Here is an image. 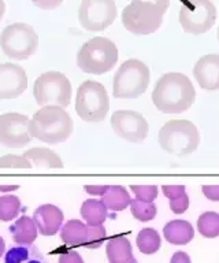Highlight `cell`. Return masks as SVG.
Segmentation results:
<instances>
[{
    "mask_svg": "<svg viewBox=\"0 0 219 263\" xmlns=\"http://www.w3.org/2000/svg\"><path fill=\"white\" fill-rule=\"evenodd\" d=\"M196 99L193 84L185 74L162 76L152 92V102L163 114H181L189 110Z\"/></svg>",
    "mask_w": 219,
    "mask_h": 263,
    "instance_id": "1",
    "label": "cell"
},
{
    "mask_svg": "<svg viewBox=\"0 0 219 263\" xmlns=\"http://www.w3.org/2000/svg\"><path fill=\"white\" fill-rule=\"evenodd\" d=\"M73 119L61 106H44L29 122L30 136L47 144L66 141L73 133Z\"/></svg>",
    "mask_w": 219,
    "mask_h": 263,
    "instance_id": "2",
    "label": "cell"
},
{
    "mask_svg": "<svg viewBox=\"0 0 219 263\" xmlns=\"http://www.w3.org/2000/svg\"><path fill=\"white\" fill-rule=\"evenodd\" d=\"M159 144L163 151L175 156H188L197 149L200 133L194 123L186 119L166 122L159 132Z\"/></svg>",
    "mask_w": 219,
    "mask_h": 263,
    "instance_id": "3",
    "label": "cell"
},
{
    "mask_svg": "<svg viewBox=\"0 0 219 263\" xmlns=\"http://www.w3.org/2000/svg\"><path fill=\"white\" fill-rule=\"evenodd\" d=\"M118 61V48L107 37H93L79 48L77 66L84 73L104 74L114 69Z\"/></svg>",
    "mask_w": 219,
    "mask_h": 263,
    "instance_id": "4",
    "label": "cell"
},
{
    "mask_svg": "<svg viewBox=\"0 0 219 263\" xmlns=\"http://www.w3.org/2000/svg\"><path fill=\"white\" fill-rule=\"evenodd\" d=\"M167 10L159 4L147 0H132L122 11L125 29L137 36L152 34L163 24V15Z\"/></svg>",
    "mask_w": 219,
    "mask_h": 263,
    "instance_id": "5",
    "label": "cell"
},
{
    "mask_svg": "<svg viewBox=\"0 0 219 263\" xmlns=\"http://www.w3.org/2000/svg\"><path fill=\"white\" fill-rule=\"evenodd\" d=\"M151 73L138 59L124 62L114 76L112 95L116 99H136L148 89Z\"/></svg>",
    "mask_w": 219,
    "mask_h": 263,
    "instance_id": "6",
    "label": "cell"
},
{
    "mask_svg": "<svg viewBox=\"0 0 219 263\" xmlns=\"http://www.w3.org/2000/svg\"><path fill=\"white\" fill-rule=\"evenodd\" d=\"M110 110V99L100 82L85 81L78 86L75 98V111L85 122H102Z\"/></svg>",
    "mask_w": 219,
    "mask_h": 263,
    "instance_id": "7",
    "label": "cell"
},
{
    "mask_svg": "<svg viewBox=\"0 0 219 263\" xmlns=\"http://www.w3.org/2000/svg\"><path fill=\"white\" fill-rule=\"evenodd\" d=\"M0 47L7 58L14 61L29 59L38 47V36L30 25L17 22L3 29Z\"/></svg>",
    "mask_w": 219,
    "mask_h": 263,
    "instance_id": "8",
    "label": "cell"
},
{
    "mask_svg": "<svg viewBox=\"0 0 219 263\" xmlns=\"http://www.w3.org/2000/svg\"><path fill=\"white\" fill-rule=\"evenodd\" d=\"M33 96L38 106L67 107L71 102V84L65 74L47 71L36 80Z\"/></svg>",
    "mask_w": 219,
    "mask_h": 263,
    "instance_id": "9",
    "label": "cell"
},
{
    "mask_svg": "<svg viewBox=\"0 0 219 263\" xmlns=\"http://www.w3.org/2000/svg\"><path fill=\"white\" fill-rule=\"evenodd\" d=\"M216 20V8L210 0H186L180 8V24L189 34L208 32Z\"/></svg>",
    "mask_w": 219,
    "mask_h": 263,
    "instance_id": "10",
    "label": "cell"
},
{
    "mask_svg": "<svg viewBox=\"0 0 219 263\" xmlns=\"http://www.w3.org/2000/svg\"><path fill=\"white\" fill-rule=\"evenodd\" d=\"M116 4L114 0H83L78 8V21L88 32H103L114 24Z\"/></svg>",
    "mask_w": 219,
    "mask_h": 263,
    "instance_id": "11",
    "label": "cell"
},
{
    "mask_svg": "<svg viewBox=\"0 0 219 263\" xmlns=\"http://www.w3.org/2000/svg\"><path fill=\"white\" fill-rule=\"evenodd\" d=\"M30 119L24 114L7 112L0 115V144L9 148H22L32 140Z\"/></svg>",
    "mask_w": 219,
    "mask_h": 263,
    "instance_id": "12",
    "label": "cell"
},
{
    "mask_svg": "<svg viewBox=\"0 0 219 263\" xmlns=\"http://www.w3.org/2000/svg\"><path fill=\"white\" fill-rule=\"evenodd\" d=\"M111 126L116 136L130 143H141L147 139L149 125L137 111H115L111 117Z\"/></svg>",
    "mask_w": 219,
    "mask_h": 263,
    "instance_id": "13",
    "label": "cell"
},
{
    "mask_svg": "<svg viewBox=\"0 0 219 263\" xmlns=\"http://www.w3.org/2000/svg\"><path fill=\"white\" fill-rule=\"evenodd\" d=\"M28 88V76L24 67L15 63H0V100L21 96Z\"/></svg>",
    "mask_w": 219,
    "mask_h": 263,
    "instance_id": "14",
    "label": "cell"
},
{
    "mask_svg": "<svg viewBox=\"0 0 219 263\" xmlns=\"http://www.w3.org/2000/svg\"><path fill=\"white\" fill-rule=\"evenodd\" d=\"M193 76L200 88L206 90L219 89V55L208 53L200 58L193 67Z\"/></svg>",
    "mask_w": 219,
    "mask_h": 263,
    "instance_id": "15",
    "label": "cell"
},
{
    "mask_svg": "<svg viewBox=\"0 0 219 263\" xmlns=\"http://www.w3.org/2000/svg\"><path fill=\"white\" fill-rule=\"evenodd\" d=\"M65 215L62 210L54 204L40 205L33 214V221L43 236H54L61 230Z\"/></svg>",
    "mask_w": 219,
    "mask_h": 263,
    "instance_id": "16",
    "label": "cell"
},
{
    "mask_svg": "<svg viewBox=\"0 0 219 263\" xmlns=\"http://www.w3.org/2000/svg\"><path fill=\"white\" fill-rule=\"evenodd\" d=\"M10 233L13 236V240L19 246H29L37 238L38 229L34 223L33 218L28 215H22L10 226Z\"/></svg>",
    "mask_w": 219,
    "mask_h": 263,
    "instance_id": "17",
    "label": "cell"
},
{
    "mask_svg": "<svg viewBox=\"0 0 219 263\" xmlns=\"http://www.w3.org/2000/svg\"><path fill=\"white\" fill-rule=\"evenodd\" d=\"M163 234L165 238L170 244L174 246H185L194 236L193 226L190 225L188 221H182V219H175V221L169 222L167 225L163 228Z\"/></svg>",
    "mask_w": 219,
    "mask_h": 263,
    "instance_id": "18",
    "label": "cell"
},
{
    "mask_svg": "<svg viewBox=\"0 0 219 263\" xmlns=\"http://www.w3.org/2000/svg\"><path fill=\"white\" fill-rule=\"evenodd\" d=\"M5 263H48L44 255L33 244L11 247L5 255Z\"/></svg>",
    "mask_w": 219,
    "mask_h": 263,
    "instance_id": "19",
    "label": "cell"
},
{
    "mask_svg": "<svg viewBox=\"0 0 219 263\" xmlns=\"http://www.w3.org/2000/svg\"><path fill=\"white\" fill-rule=\"evenodd\" d=\"M88 237H89V226L78 219H71L66 222V225L61 230V238L66 246L85 247Z\"/></svg>",
    "mask_w": 219,
    "mask_h": 263,
    "instance_id": "20",
    "label": "cell"
},
{
    "mask_svg": "<svg viewBox=\"0 0 219 263\" xmlns=\"http://www.w3.org/2000/svg\"><path fill=\"white\" fill-rule=\"evenodd\" d=\"M106 250L110 263H126L133 258L132 246L125 236H115L110 238Z\"/></svg>",
    "mask_w": 219,
    "mask_h": 263,
    "instance_id": "21",
    "label": "cell"
},
{
    "mask_svg": "<svg viewBox=\"0 0 219 263\" xmlns=\"http://www.w3.org/2000/svg\"><path fill=\"white\" fill-rule=\"evenodd\" d=\"M24 155L37 168H63V162L54 151L48 148H32Z\"/></svg>",
    "mask_w": 219,
    "mask_h": 263,
    "instance_id": "22",
    "label": "cell"
},
{
    "mask_svg": "<svg viewBox=\"0 0 219 263\" xmlns=\"http://www.w3.org/2000/svg\"><path fill=\"white\" fill-rule=\"evenodd\" d=\"M81 215L88 225H103L108 218V209L102 200L88 199L81 205Z\"/></svg>",
    "mask_w": 219,
    "mask_h": 263,
    "instance_id": "23",
    "label": "cell"
},
{
    "mask_svg": "<svg viewBox=\"0 0 219 263\" xmlns=\"http://www.w3.org/2000/svg\"><path fill=\"white\" fill-rule=\"evenodd\" d=\"M102 201L111 211H124L128 205H130L132 199H130V195L124 186L111 185L107 192L102 196Z\"/></svg>",
    "mask_w": 219,
    "mask_h": 263,
    "instance_id": "24",
    "label": "cell"
},
{
    "mask_svg": "<svg viewBox=\"0 0 219 263\" xmlns=\"http://www.w3.org/2000/svg\"><path fill=\"white\" fill-rule=\"evenodd\" d=\"M137 247L140 252L145 255H152L159 251L161 248V236L156 230L152 228H144L140 230V233L137 236Z\"/></svg>",
    "mask_w": 219,
    "mask_h": 263,
    "instance_id": "25",
    "label": "cell"
},
{
    "mask_svg": "<svg viewBox=\"0 0 219 263\" xmlns=\"http://www.w3.org/2000/svg\"><path fill=\"white\" fill-rule=\"evenodd\" d=\"M197 230L202 236L207 238H214L219 236V214L214 211H207L202 214L197 219Z\"/></svg>",
    "mask_w": 219,
    "mask_h": 263,
    "instance_id": "26",
    "label": "cell"
},
{
    "mask_svg": "<svg viewBox=\"0 0 219 263\" xmlns=\"http://www.w3.org/2000/svg\"><path fill=\"white\" fill-rule=\"evenodd\" d=\"M21 211V200L14 195L0 196V221L9 222L15 219Z\"/></svg>",
    "mask_w": 219,
    "mask_h": 263,
    "instance_id": "27",
    "label": "cell"
},
{
    "mask_svg": "<svg viewBox=\"0 0 219 263\" xmlns=\"http://www.w3.org/2000/svg\"><path fill=\"white\" fill-rule=\"evenodd\" d=\"M130 211H132L133 217L141 222L152 221L155 215H156V205L152 203H147V201L134 200L130 201Z\"/></svg>",
    "mask_w": 219,
    "mask_h": 263,
    "instance_id": "28",
    "label": "cell"
},
{
    "mask_svg": "<svg viewBox=\"0 0 219 263\" xmlns=\"http://www.w3.org/2000/svg\"><path fill=\"white\" fill-rule=\"evenodd\" d=\"M33 164L25 155H6L0 158V168H32Z\"/></svg>",
    "mask_w": 219,
    "mask_h": 263,
    "instance_id": "29",
    "label": "cell"
},
{
    "mask_svg": "<svg viewBox=\"0 0 219 263\" xmlns=\"http://www.w3.org/2000/svg\"><path fill=\"white\" fill-rule=\"evenodd\" d=\"M89 226V237H88V241L85 244L87 248H99L103 241L107 237V232L104 229L103 225H88Z\"/></svg>",
    "mask_w": 219,
    "mask_h": 263,
    "instance_id": "30",
    "label": "cell"
},
{
    "mask_svg": "<svg viewBox=\"0 0 219 263\" xmlns=\"http://www.w3.org/2000/svg\"><path fill=\"white\" fill-rule=\"evenodd\" d=\"M130 189H132V192L136 195L137 200L152 203V201L157 197V186H155V185H144V186L132 185Z\"/></svg>",
    "mask_w": 219,
    "mask_h": 263,
    "instance_id": "31",
    "label": "cell"
},
{
    "mask_svg": "<svg viewBox=\"0 0 219 263\" xmlns=\"http://www.w3.org/2000/svg\"><path fill=\"white\" fill-rule=\"evenodd\" d=\"M188 207H189V196L186 195V192L174 199H170V209L174 214H184Z\"/></svg>",
    "mask_w": 219,
    "mask_h": 263,
    "instance_id": "32",
    "label": "cell"
},
{
    "mask_svg": "<svg viewBox=\"0 0 219 263\" xmlns=\"http://www.w3.org/2000/svg\"><path fill=\"white\" fill-rule=\"evenodd\" d=\"M162 191H163L166 197H169V200L186 192L184 185H165V186H162Z\"/></svg>",
    "mask_w": 219,
    "mask_h": 263,
    "instance_id": "33",
    "label": "cell"
},
{
    "mask_svg": "<svg viewBox=\"0 0 219 263\" xmlns=\"http://www.w3.org/2000/svg\"><path fill=\"white\" fill-rule=\"evenodd\" d=\"M63 2L65 0H32V3L42 10H54V8L59 7Z\"/></svg>",
    "mask_w": 219,
    "mask_h": 263,
    "instance_id": "34",
    "label": "cell"
},
{
    "mask_svg": "<svg viewBox=\"0 0 219 263\" xmlns=\"http://www.w3.org/2000/svg\"><path fill=\"white\" fill-rule=\"evenodd\" d=\"M59 263H84V260L78 252L70 251V252H66L59 256Z\"/></svg>",
    "mask_w": 219,
    "mask_h": 263,
    "instance_id": "35",
    "label": "cell"
},
{
    "mask_svg": "<svg viewBox=\"0 0 219 263\" xmlns=\"http://www.w3.org/2000/svg\"><path fill=\"white\" fill-rule=\"evenodd\" d=\"M204 196L208 199V200L212 201H219V185L218 186H214V185H204L202 188Z\"/></svg>",
    "mask_w": 219,
    "mask_h": 263,
    "instance_id": "36",
    "label": "cell"
},
{
    "mask_svg": "<svg viewBox=\"0 0 219 263\" xmlns=\"http://www.w3.org/2000/svg\"><path fill=\"white\" fill-rule=\"evenodd\" d=\"M110 186H106V185H100V186H93V185H87L85 186V191H87L89 195H93V196H103L104 193L107 192Z\"/></svg>",
    "mask_w": 219,
    "mask_h": 263,
    "instance_id": "37",
    "label": "cell"
},
{
    "mask_svg": "<svg viewBox=\"0 0 219 263\" xmlns=\"http://www.w3.org/2000/svg\"><path fill=\"white\" fill-rule=\"evenodd\" d=\"M170 263H192L190 262L189 255L186 252H182V251H178L173 255V258L170 260Z\"/></svg>",
    "mask_w": 219,
    "mask_h": 263,
    "instance_id": "38",
    "label": "cell"
},
{
    "mask_svg": "<svg viewBox=\"0 0 219 263\" xmlns=\"http://www.w3.org/2000/svg\"><path fill=\"white\" fill-rule=\"evenodd\" d=\"M147 2H152V3L159 4V6L165 8V10H167L170 6V0H147Z\"/></svg>",
    "mask_w": 219,
    "mask_h": 263,
    "instance_id": "39",
    "label": "cell"
},
{
    "mask_svg": "<svg viewBox=\"0 0 219 263\" xmlns=\"http://www.w3.org/2000/svg\"><path fill=\"white\" fill-rule=\"evenodd\" d=\"M6 252V244H5V240H3V237L0 236V258L5 255Z\"/></svg>",
    "mask_w": 219,
    "mask_h": 263,
    "instance_id": "40",
    "label": "cell"
},
{
    "mask_svg": "<svg viewBox=\"0 0 219 263\" xmlns=\"http://www.w3.org/2000/svg\"><path fill=\"white\" fill-rule=\"evenodd\" d=\"M5 12H6L5 0H0V20L3 18V15H5Z\"/></svg>",
    "mask_w": 219,
    "mask_h": 263,
    "instance_id": "41",
    "label": "cell"
},
{
    "mask_svg": "<svg viewBox=\"0 0 219 263\" xmlns=\"http://www.w3.org/2000/svg\"><path fill=\"white\" fill-rule=\"evenodd\" d=\"M18 189L17 185H14V186H0V191H15Z\"/></svg>",
    "mask_w": 219,
    "mask_h": 263,
    "instance_id": "42",
    "label": "cell"
},
{
    "mask_svg": "<svg viewBox=\"0 0 219 263\" xmlns=\"http://www.w3.org/2000/svg\"><path fill=\"white\" fill-rule=\"evenodd\" d=\"M126 263H137V260L134 258H132L130 260H129V262H126Z\"/></svg>",
    "mask_w": 219,
    "mask_h": 263,
    "instance_id": "43",
    "label": "cell"
},
{
    "mask_svg": "<svg viewBox=\"0 0 219 263\" xmlns=\"http://www.w3.org/2000/svg\"><path fill=\"white\" fill-rule=\"evenodd\" d=\"M218 40H219V28H218Z\"/></svg>",
    "mask_w": 219,
    "mask_h": 263,
    "instance_id": "44",
    "label": "cell"
}]
</instances>
